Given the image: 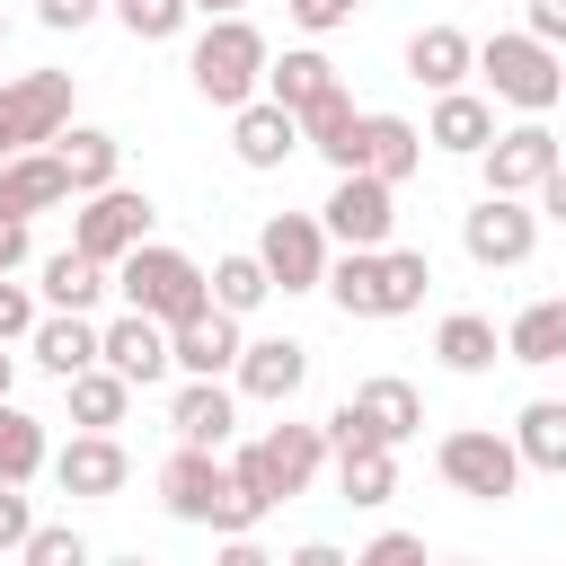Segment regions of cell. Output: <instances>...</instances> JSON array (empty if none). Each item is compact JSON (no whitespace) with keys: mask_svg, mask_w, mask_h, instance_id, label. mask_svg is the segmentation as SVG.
Returning a JSON list of instances; mask_svg holds the SVG:
<instances>
[{"mask_svg":"<svg viewBox=\"0 0 566 566\" xmlns=\"http://www.w3.org/2000/svg\"><path fill=\"white\" fill-rule=\"evenodd\" d=\"M18 557H27V566H88V539H80L71 522H35Z\"/></svg>","mask_w":566,"mask_h":566,"instance_id":"obj_39","label":"cell"},{"mask_svg":"<svg viewBox=\"0 0 566 566\" xmlns=\"http://www.w3.org/2000/svg\"><path fill=\"white\" fill-rule=\"evenodd\" d=\"M424 292H433V265H424L416 248H380V318L424 310Z\"/></svg>","mask_w":566,"mask_h":566,"instance_id":"obj_37","label":"cell"},{"mask_svg":"<svg viewBox=\"0 0 566 566\" xmlns=\"http://www.w3.org/2000/svg\"><path fill=\"white\" fill-rule=\"evenodd\" d=\"M460 248H469V265H531V248H539V203L531 195H478L469 212H460Z\"/></svg>","mask_w":566,"mask_h":566,"instance_id":"obj_9","label":"cell"},{"mask_svg":"<svg viewBox=\"0 0 566 566\" xmlns=\"http://www.w3.org/2000/svg\"><path fill=\"white\" fill-rule=\"evenodd\" d=\"M27 531H35V504H27V486H9V478H0V557H18V548H27Z\"/></svg>","mask_w":566,"mask_h":566,"instance_id":"obj_42","label":"cell"},{"mask_svg":"<svg viewBox=\"0 0 566 566\" xmlns=\"http://www.w3.org/2000/svg\"><path fill=\"white\" fill-rule=\"evenodd\" d=\"M230 150H239V168H256V177H265V168H283V159L301 150V115H292V106H274V97L256 88L248 106H230Z\"/></svg>","mask_w":566,"mask_h":566,"instance_id":"obj_16","label":"cell"},{"mask_svg":"<svg viewBox=\"0 0 566 566\" xmlns=\"http://www.w3.org/2000/svg\"><path fill=\"white\" fill-rule=\"evenodd\" d=\"M97 363H115L133 389H150V380H168V371H177V354H168V327H159L150 310H124V318H106V327H97Z\"/></svg>","mask_w":566,"mask_h":566,"instance_id":"obj_14","label":"cell"},{"mask_svg":"<svg viewBox=\"0 0 566 566\" xmlns=\"http://www.w3.org/2000/svg\"><path fill=\"white\" fill-rule=\"evenodd\" d=\"M486 142H495V97H478V88H433V115H424V150L478 159Z\"/></svg>","mask_w":566,"mask_h":566,"instance_id":"obj_19","label":"cell"},{"mask_svg":"<svg viewBox=\"0 0 566 566\" xmlns=\"http://www.w3.org/2000/svg\"><path fill=\"white\" fill-rule=\"evenodd\" d=\"M336 495L354 513H380L398 495V442H363V451H336Z\"/></svg>","mask_w":566,"mask_h":566,"instance_id":"obj_28","label":"cell"},{"mask_svg":"<svg viewBox=\"0 0 566 566\" xmlns=\"http://www.w3.org/2000/svg\"><path fill=\"white\" fill-rule=\"evenodd\" d=\"M62 124H71V71H18V80H0V159L44 150Z\"/></svg>","mask_w":566,"mask_h":566,"instance_id":"obj_7","label":"cell"},{"mask_svg":"<svg viewBox=\"0 0 566 566\" xmlns=\"http://www.w3.org/2000/svg\"><path fill=\"white\" fill-rule=\"evenodd\" d=\"M318 221H327V239H336V248H389V230H398V186H389V177H371V168H336V186H327Z\"/></svg>","mask_w":566,"mask_h":566,"instance_id":"obj_8","label":"cell"},{"mask_svg":"<svg viewBox=\"0 0 566 566\" xmlns=\"http://www.w3.org/2000/svg\"><path fill=\"white\" fill-rule=\"evenodd\" d=\"M168 433H177V442L221 451V442L239 433V389H230L221 371H212V380H203V371H186V380H177V398H168Z\"/></svg>","mask_w":566,"mask_h":566,"instance_id":"obj_15","label":"cell"},{"mask_svg":"<svg viewBox=\"0 0 566 566\" xmlns=\"http://www.w3.org/2000/svg\"><path fill=\"white\" fill-rule=\"evenodd\" d=\"M80 212H71V248H88L97 265H115L124 248H142L150 239V195L142 186H97V195H71Z\"/></svg>","mask_w":566,"mask_h":566,"instance_id":"obj_10","label":"cell"},{"mask_svg":"<svg viewBox=\"0 0 566 566\" xmlns=\"http://www.w3.org/2000/svg\"><path fill=\"white\" fill-rule=\"evenodd\" d=\"M62 203H71V177H62L53 142L0 159V221H35V212H62Z\"/></svg>","mask_w":566,"mask_h":566,"instance_id":"obj_18","label":"cell"},{"mask_svg":"<svg viewBox=\"0 0 566 566\" xmlns=\"http://www.w3.org/2000/svg\"><path fill=\"white\" fill-rule=\"evenodd\" d=\"M504 363H531V371L566 363V292H557V301L513 310V327H504Z\"/></svg>","mask_w":566,"mask_h":566,"instance_id":"obj_29","label":"cell"},{"mask_svg":"<svg viewBox=\"0 0 566 566\" xmlns=\"http://www.w3.org/2000/svg\"><path fill=\"white\" fill-rule=\"evenodd\" d=\"M53 159H62L71 195H97V186H115V168H124V142H115L106 124H62V133H53Z\"/></svg>","mask_w":566,"mask_h":566,"instance_id":"obj_23","label":"cell"},{"mask_svg":"<svg viewBox=\"0 0 566 566\" xmlns=\"http://www.w3.org/2000/svg\"><path fill=\"white\" fill-rule=\"evenodd\" d=\"M265 53H274V44L256 35V18H248V9H230V18H212V27L195 35L186 80H195V97H203V106H221V115H230V106H248V97L265 88Z\"/></svg>","mask_w":566,"mask_h":566,"instance_id":"obj_3","label":"cell"},{"mask_svg":"<svg viewBox=\"0 0 566 566\" xmlns=\"http://www.w3.org/2000/svg\"><path fill=\"white\" fill-rule=\"evenodd\" d=\"M239 345H248V336H239V318H230V310H203V318L168 327L177 371H203V380H212V371H230V363H239Z\"/></svg>","mask_w":566,"mask_h":566,"instance_id":"obj_26","label":"cell"},{"mask_svg":"<svg viewBox=\"0 0 566 566\" xmlns=\"http://www.w3.org/2000/svg\"><path fill=\"white\" fill-rule=\"evenodd\" d=\"M318 469H327V433H318V424H274V433H256V442L230 451V478H239L265 513L292 504V495H310Z\"/></svg>","mask_w":566,"mask_h":566,"instance_id":"obj_4","label":"cell"},{"mask_svg":"<svg viewBox=\"0 0 566 566\" xmlns=\"http://www.w3.org/2000/svg\"><path fill=\"white\" fill-rule=\"evenodd\" d=\"M354 9H363V0H283V18H292L301 35H336V27H354Z\"/></svg>","mask_w":566,"mask_h":566,"instance_id":"obj_41","label":"cell"},{"mask_svg":"<svg viewBox=\"0 0 566 566\" xmlns=\"http://www.w3.org/2000/svg\"><path fill=\"white\" fill-rule=\"evenodd\" d=\"M433 469H442V486L469 495V504H504V495L522 486V451H513V433H495V424L442 433V442H433Z\"/></svg>","mask_w":566,"mask_h":566,"instance_id":"obj_6","label":"cell"},{"mask_svg":"<svg viewBox=\"0 0 566 566\" xmlns=\"http://www.w3.org/2000/svg\"><path fill=\"white\" fill-rule=\"evenodd\" d=\"M513 451H522V469L566 478V398H531V407L513 416Z\"/></svg>","mask_w":566,"mask_h":566,"instance_id":"obj_32","label":"cell"},{"mask_svg":"<svg viewBox=\"0 0 566 566\" xmlns=\"http://www.w3.org/2000/svg\"><path fill=\"white\" fill-rule=\"evenodd\" d=\"M106 9H115V0H106Z\"/></svg>","mask_w":566,"mask_h":566,"instance_id":"obj_53","label":"cell"},{"mask_svg":"<svg viewBox=\"0 0 566 566\" xmlns=\"http://www.w3.org/2000/svg\"><path fill=\"white\" fill-rule=\"evenodd\" d=\"M301 150H318L327 168H363V106L345 97V80L301 106Z\"/></svg>","mask_w":566,"mask_h":566,"instance_id":"obj_20","label":"cell"},{"mask_svg":"<svg viewBox=\"0 0 566 566\" xmlns=\"http://www.w3.org/2000/svg\"><path fill=\"white\" fill-rule=\"evenodd\" d=\"M539 221H566V159L539 177Z\"/></svg>","mask_w":566,"mask_h":566,"instance_id":"obj_48","label":"cell"},{"mask_svg":"<svg viewBox=\"0 0 566 566\" xmlns=\"http://www.w3.org/2000/svg\"><path fill=\"white\" fill-rule=\"evenodd\" d=\"M354 407H363V424H371L380 442H416V433H424V398H416V380H398V371L354 380Z\"/></svg>","mask_w":566,"mask_h":566,"instance_id":"obj_24","label":"cell"},{"mask_svg":"<svg viewBox=\"0 0 566 566\" xmlns=\"http://www.w3.org/2000/svg\"><path fill=\"white\" fill-rule=\"evenodd\" d=\"M363 168L389 177V186H407V177L424 168V124H407V115H363Z\"/></svg>","mask_w":566,"mask_h":566,"instance_id":"obj_27","label":"cell"},{"mask_svg":"<svg viewBox=\"0 0 566 566\" xmlns=\"http://www.w3.org/2000/svg\"><path fill=\"white\" fill-rule=\"evenodd\" d=\"M301 380H310V345L301 336H248L239 363H230V389L256 398V407H292Z\"/></svg>","mask_w":566,"mask_h":566,"instance_id":"obj_13","label":"cell"},{"mask_svg":"<svg viewBox=\"0 0 566 566\" xmlns=\"http://www.w3.org/2000/svg\"><path fill=\"white\" fill-rule=\"evenodd\" d=\"M9 389H18V354L0 345V398H9Z\"/></svg>","mask_w":566,"mask_h":566,"instance_id":"obj_50","label":"cell"},{"mask_svg":"<svg viewBox=\"0 0 566 566\" xmlns=\"http://www.w3.org/2000/svg\"><path fill=\"white\" fill-rule=\"evenodd\" d=\"M416 557H424V531H380L363 548V566H416Z\"/></svg>","mask_w":566,"mask_h":566,"instance_id":"obj_44","label":"cell"},{"mask_svg":"<svg viewBox=\"0 0 566 566\" xmlns=\"http://www.w3.org/2000/svg\"><path fill=\"white\" fill-rule=\"evenodd\" d=\"M292 566H345V548H336V539H301V548H292Z\"/></svg>","mask_w":566,"mask_h":566,"instance_id":"obj_49","label":"cell"},{"mask_svg":"<svg viewBox=\"0 0 566 566\" xmlns=\"http://www.w3.org/2000/svg\"><path fill=\"white\" fill-rule=\"evenodd\" d=\"M318 433H327V451H363V442H380V433L363 424V407H354V398H345V407H336V416H327Z\"/></svg>","mask_w":566,"mask_h":566,"instance_id":"obj_43","label":"cell"},{"mask_svg":"<svg viewBox=\"0 0 566 566\" xmlns=\"http://www.w3.org/2000/svg\"><path fill=\"white\" fill-rule=\"evenodd\" d=\"M195 9H203V18H230V9H248V0H195Z\"/></svg>","mask_w":566,"mask_h":566,"instance_id":"obj_51","label":"cell"},{"mask_svg":"<svg viewBox=\"0 0 566 566\" xmlns=\"http://www.w3.org/2000/svg\"><path fill=\"white\" fill-rule=\"evenodd\" d=\"M345 318H380V248H345L327 256V283H318Z\"/></svg>","mask_w":566,"mask_h":566,"instance_id":"obj_35","label":"cell"},{"mask_svg":"<svg viewBox=\"0 0 566 566\" xmlns=\"http://www.w3.org/2000/svg\"><path fill=\"white\" fill-rule=\"evenodd\" d=\"M44 318V301H35V283H18V274H0V345H27V327Z\"/></svg>","mask_w":566,"mask_h":566,"instance_id":"obj_40","label":"cell"},{"mask_svg":"<svg viewBox=\"0 0 566 566\" xmlns=\"http://www.w3.org/2000/svg\"><path fill=\"white\" fill-rule=\"evenodd\" d=\"M35 256V239H27V221H0V274H18Z\"/></svg>","mask_w":566,"mask_h":566,"instance_id":"obj_47","label":"cell"},{"mask_svg":"<svg viewBox=\"0 0 566 566\" xmlns=\"http://www.w3.org/2000/svg\"><path fill=\"white\" fill-rule=\"evenodd\" d=\"M115 18H124L133 44H177L186 18H195V0H115Z\"/></svg>","mask_w":566,"mask_h":566,"instance_id":"obj_38","label":"cell"},{"mask_svg":"<svg viewBox=\"0 0 566 566\" xmlns=\"http://www.w3.org/2000/svg\"><path fill=\"white\" fill-rule=\"evenodd\" d=\"M97 292H115V265H97L88 248H53L35 265V301L44 310H97Z\"/></svg>","mask_w":566,"mask_h":566,"instance_id":"obj_22","label":"cell"},{"mask_svg":"<svg viewBox=\"0 0 566 566\" xmlns=\"http://www.w3.org/2000/svg\"><path fill=\"white\" fill-rule=\"evenodd\" d=\"M539 44H566V0H531V18H522Z\"/></svg>","mask_w":566,"mask_h":566,"instance_id":"obj_46","label":"cell"},{"mask_svg":"<svg viewBox=\"0 0 566 566\" xmlns=\"http://www.w3.org/2000/svg\"><path fill=\"white\" fill-rule=\"evenodd\" d=\"M469 71H478V44L460 27H416L407 35V80L416 88H460Z\"/></svg>","mask_w":566,"mask_h":566,"instance_id":"obj_25","label":"cell"},{"mask_svg":"<svg viewBox=\"0 0 566 566\" xmlns=\"http://www.w3.org/2000/svg\"><path fill=\"white\" fill-rule=\"evenodd\" d=\"M115 292H124V310H150L159 327H186V318L212 310V274L186 248H159V239H142V248L115 256Z\"/></svg>","mask_w":566,"mask_h":566,"instance_id":"obj_2","label":"cell"},{"mask_svg":"<svg viewBox=\"0 0 566 566\" xmlns=\"http://www.w3.org/2000/svg\"><path fill=\"white\" fill-rule=\"evenodd\" d=\"M327 88H336V62H327L318 44L265 53V97H274V106H292V115H301V106H310V97H327Z\"/></svg>","mask_w":566,"mask_h":566,"instance_id":"obj_30","label":"cell"},{"mask_svg":"<svg viewBox=\"0 0 566 566\" xmlns=\"http://www.w3.org/2000/svg\"><path fill=\"white\" fill-rule=\"evenodd\" d=\"M53 469V442H44V416H27L18 398H0V478L9 486H35Z\"/></svg>","mask_w":566,"mask_h":566,"instance_id":"obj_33","label":"cell"},{"mask_svg":"<svg viewBox=\"0 0 566 566\" xmlns=\"http://www.w3.org/2000/svg\"><path fill=\"white\" fill-rule=\"evenodd\" d=\"M159 504H168V522H186V531H256L265 522V504L230 478V460L221 451H203V442H177L168 460H159Z\"/></svg>","mask_w":566,"mask_h":566,"instance_id":"obj_1","label":"cell"},{"mask_svg":"<svg viewBox=\"0 0 566 566\" xmlns=\"http://www.w3.org/2000/svg\"><path fill=\"white\" fill-rule=\"evenodd\" d=\"M27 363L53 371V380L88 371V363H97V318H88V310H44V318L27 327Z\"/></svg>","mask_w":566,"mask_h":566,"instance_id":"obj_21","label":"cell"},{"mask_svg":"<svg viewBox=\"0 0 566 566\" xmlns=\"http://www.w3.org/2000/svg\"><path fill=\"white\" fill-rule=\"evenodd\" d=\"M62 389H71V424H97V433H115V424H124V407H133V380H124L115 363L71 371Z\"/></svg>","mask_w":566,"mask_h":566,"instance_id":"obj_34","label":"cell"},{"mask_svg":"<svg viewBox=\"0 0 566 566\" xmlns=\"http://www.w3.org/2000/svg\"><path fill=\"white\" fill-rule=\"evenodd\" d=\"M433 354H442V371H460V380H478V371H495V354H504V336H495V318H478V310H451V318L433 327Z\"/></svg>","mask_w":566,"mask_h":566,"instance_id":"obj_31","label":"cell"},{"mask_svg":"<svg viewBox=\"0 0 566 566\" xmlns=\"http://www.w3.org/2000/svg\"><path fill=\"white\" fill-rule=\"evenodd\" d=\"M0 44H9V18H0Z\"/></svg>","mask_w":566,"mask_h":566,"instance_id":"obj_52","label":"cell"},{"mask_svg":"<svg viewBox=\"0 0 566 566\" xmlns=\"http://www.w3.org/2000/svg\"><path fill=\"white\" fill-rule=\"evenodd\" d=\"M97 9H106V0H35V18H44L53 35H80V27H97Z\"/></svg>","mask_w":566,"mask_h":566,"instance_id":"obj_45","label":"cell"},{"mask_svg":"<svg viewBox=\"0 0 566 566\" xmlns=\"http://www.w3.org/2000/svg\"><path fill=\"white\" fill-rule=\"evenodd\" d=\"M265 292H274V274H265V256H256V248H230V256H212V310L248 318V310H265Z\"/></svg>","mask_w":566,"mask_h":566,"instance_id":"obj_36","label":"cell"},{"mask_svg":"<svg viewBox=\"0 0 566 566\" xmlns=\"http://www.w3.org/2000/svg\"><path fill=\"white\" fill-rule=\"evenodd\" d=\"M566 159V142L539 124V115H522L513 133H495L486 150H478V168H486V195H539V177Z\"/></svg>","mask_w":566,"mask_h":566,"instance_id":"obj_12","label":"cell"},{"mask_svg":"<svg viewBox=\"0 0 566 566\" xmlns=\"http://www.w3.org/2000/svg\"><path fill=\"white\" fill-rule=\"evenodd\" d=\"M124 478H133V460H124V442L97 433V424H80V433L53 451V486H62V495H115Z\"/></svg>","mask_w":566,"mask_h":566,"instance_id":"obj_17","label":"cell"},{"mask_svg":"<svg viewBox=\"0 0 566 566\" xmlns=\"http://www.w3.org/2000/svg\"><path fill=\"white\" fill-rule=\"evenodd\" d=\"M478 80H486V97H495V106H522V115L566 106V62H557V44H539L531 27L486 35V44H478Z\"/></svg>","mask_w":566,"mask_h":566,"instance_id":"obj_5","label":"cell"},{"mask_svg":"<svg viewBox=\"0 0 566 566\" xmlns=\"http://www.w3.org/2000/svg\"><path fill=\"white\" fill-rule=\"evenodd\" d=\"M256 256H265L274 292H318V283H327L336 239H327V221H318V212H274V221L256 230Z\"/></svg>","mask_w":566,"mask_h":566,"instance_id":"obj_11","label":"cell"}]
</instances>
